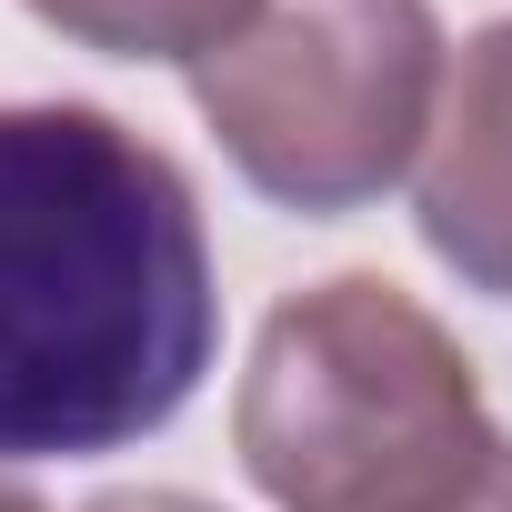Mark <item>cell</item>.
Returning a JSON list of instances; mask_svg holds the SVG:
<instances>
[{
    "label": "cell",
    "mask_w": 512,
    "mask_h": 512,
    "mask_svg": "<svg viewBox=\"0 0 512 512\" xmlns=\"http://www.w3.org/2000/svg\"><path fill=\"white\" fill-rule=\"evenodd\" d=\"M221 352L211 231L161 141L91 101L0 111V472L161 432Z\"/></svg>",
    "instance_id": "cell-1"
},
{
    "label": "cell",
    "mask_w": 512,
    "mask_h": 512,
    "mask_svg": "<svg viewBox=\"0 0 512 512\" xmlns=\"http://www.w3.org/2000/svg\"><path fill=\"white\" fill-rule=\"evenodd\" d=\"M502 442L462 342L382 272L272 302L231 392V452L272 512H462Z\"/></svg>",
    "instance_id": "cell-2"
},
{
    "label": "cell",
    "mask_w": 512,
    "mask_h": 512,
    "mask_svg": "<svg viewBox=\"0 0 512 512\" xmlns=\"http://www.w3.org/2000/svg\"><path fill=\"white\" fill-rule=\"evenodd\" d=\"M442 61L452 41L432 0H262L211 61H191V101L262 201L342 221L412 181Z\"/></svg>",
    "instance_id": "cell-3"
},
{
    "label": "cell",
    "mask_w": 512,
    "mask_h": 512,
    "mask_svg": "<svg viewBox=\"0 0 512 512\" xmlns=\"http://www.w3.org/2000/svg\"><path fill=\"white\" fill-rule=\"evenodd\" d=\"M412 221L442 272L512 302V21H482L442 61V101L412 161Z\"/></svg>",
    "instance_id": "cell-4"
},
{
    "label": "cell",
    "mask_w": 512,
    "mask_h": 512,
    "mask_svg": "<svg viewBox=\"0 0 512 512\" xmlns=\"http://www.w3.org/2000/svg\"><path fill=\"white\" fill-rule=\"evenodd\" d=\"M41 31H61L71 51H101V61H211L262 0H21Z\"/></svg>",
    "instance_id": "cell-5"
},
{
    "label": "cell",
    "mask_w": 512,
    "mask_h": 512,
    "mask_svg": "<svg viewBox=\"0 0 512 512\" xmlns=\"http://www.w3.org/2000/svg\"><path fill=\"white\" fill-rule=\"evenodd\" d=\"M91 512H221V502H201V492H111Z\"/></svg>",
    "instance_id": "cell-6"
},
{
    "label": "cell",
    "mask_w": 512,
    "mask_h": 512,
    "mask_svg": "<svg viewBox=\"0 0 512 512\" xmlns=\"http://www.w3.org/2000/svg\"><path fill=\"white\" fill-rule=\"evenodd\" d=\"M462 512H512V442H502V462H492V472H482V492H472V502H462Z\"/></svg>",
    "instance_id": "cell-7"
},
{
    "label": "cell",
    "mask_w": 512,
    "mask_h": 512,
    "mask_svg": "<svg viewBox=\"0 0 512 512\" xmlns=\"http://www.w3.org/2000/svg\"><path fill=\"white\" fill-rule=\"evenodd\" d=\"M0 512H41V502H31V492H11V482H0Z\"/></svg>",
    "instance_id": "cell-8"
}]
</instances>
